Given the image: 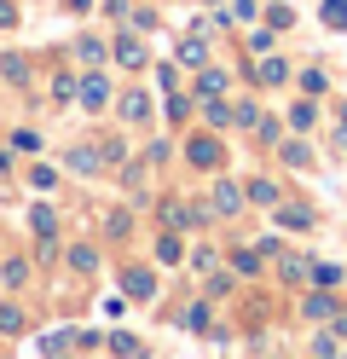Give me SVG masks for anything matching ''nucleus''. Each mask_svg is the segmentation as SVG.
<instances>
[{
  "label": "nucleus",
  "instance_id": "1",
  "mask_svg": "<svg viewBox=\"0 0 347 359\" xmlns=\"http://www.w3.org/2000/svg\"><path fill=\"white\" fill-rule=\"evenodd\" d=\"M185 156H191V168H220V140L215 133H191V140H185Z\"/></svg>",
  "mask_w": 347,
  "mask_h": 359
},
{
  "label": "nucleus",
  "instance_id": "29",
  "mask_svg": "<svg viewBox=\"0 0 347 359\" xmlns=\"http://www.w3.org/2000/svg\"><path fill=\"white\" fill-rule=\"evenodd\" d=\"M231 266H238V273H249V278H254V273H261V261H254L249 250H238V255H231Z\"/></svg>",
  "mask_w": 347,
  "mask_h": 359
},
{
  "label": "nucleus",
  "instance_id": "7",
  "mask_svg": "<svg viewBox=\"0 0 347 359\" xmlns=\"http://www.w3.org/2000/svg\"><path fill=\"white\" fill-rule=\"evenodd\" d=\"M76 99H81L87 110H104V104H110V81H104V76H87V81H81V93H76Z\"/></svg>",
  "mask_w": 347,
  "mask_h": 359
},
{
  "label": "nucleus",
  "instance_id": "10",
  "mask_svg": "<svg viewBox=\"0 0 347 359\" xmlns=\"http://www.w3.org/2000/svg\"><path fill=\"white\" fill-rule=\"evenodd\" d=\"M23 330H29V319H23V307H0V336H23Z\"/></svg>",
  "mask_w": 347,
  "mask_h": 359
},
{
  "label": "nucleus",
  "instance_id": "4",
  "mask_svg": "<svg viewBox=\"0 0 347 359\" xmlns=\"http://www.w3.org/2000/svg\"><path fill=\"white\" fill-rule=\"evenodd\" d=\"M64 163L76 168V174H99L110 156H104V151H93V145H69V151H64Z\"/></svg>",
  "mask_w": 347,
  "mask_h": 359
},
{
  "label": "nucleus",
  "instance_id": "27",
  "mask_svg": "<svg viewBox=\"0 0 347 359\" xmlns=\"http://www.w3.org/2000/svg\"><path fill=\"white\" fill-rule=\"evenodd\" d=\"M284 76H290V70H284V58H266V64H261V81H266V87H272V81H284Z\"/></svg>",
  "mask_w": 347,
  "mask_h": 359
},
{
  "label": "nucleus",
  "instance_id": "6",
  "mask_svg": "<svg viewBox=\"0 0 347 359\" xmlns=\"http://www.w3.org/2000/svg\"><path fill=\"white\" fill-rule=\"evenodd\" d=\"M122 284H128V302H151L156 296V273H145V266H133Z\"/></svg>",
  "mask_w": 347,
  "mask_h": 359
},
{
  "label": "nucleus",
  "instance_id": "18",
  "mask_svg": "<svg viewBox=\"0 0 347 359\" xmlns=\"http://www.w3.org/2000/svg\"><path fill=\"white\" fill-rule=\"evenodd\" d=\"M29 226H35L41 238H53V232H58V215H53V209L41 203V209H29Z\"/></svg>",
  "mask_w": 347,
  "mask_h": 359
},
{
  "label": "nucleus",
  "instance_id": "31",
  "mask_svg": "<svg viewBox=\"0 0 347 359\" xmlns=\"http://www.w3.org/2000/svg\"><path fill=\"white\" fill-rule=\"evenodd\" d=\"M231 284H238L231 273H215V278H208V296H231Z\"/></svg>",
  "mask_w": 347,
  "mask_h": 359
},
{
  "label": "nucleus",
  "instance_id": "28",
  "mask_svg": "<svg viewBox=\"0 0 347 359\" xmlns=\"http://www.w3.org/2000/svg\"><path fill=\"white\" fill-rule=\"evenodd\" d=\"M156 261H179V238H156Z\"/></svg>",
  "mask_w": 347,
  "mask_h": 359
},
{
  "label": "nucleus",
  "instance_id": "24",
  "mask_svg": "<svg viewBox=\"0 0 347 359\" xmlns=\"http://www.w3.org/2000/svg\"><path fill=\"white\" fill-rule=\"evenodd\" d=\"M76 93H81V81H76V76H58V81H53V99H58V104H69Z\"/></svg>",
  "mask_w": 347,
  "mask_h": 359
},
{
  "label": "nucleus",
  "instance_id": "22",
  "mask_svg": "<svg viewBox=\"0 0 347 359\" xmlns=\"http://www.w3.org/2000/svg\"><path fill=\"white\" fill-rule=\"evenodd\" d=\"M76 53H81L87 64H99V58H104V41H99V35H81V41H76Z\"/></svg>",
  "mask_w": 347,
  "mask_h": 359
},
{
  "label": "nucleus",
  "instance_id": "19",
  "mask_svg": "<svg viewBox=\"0 0 347 359\" xmlns=\"http://www.w3.org/2000/svg\"><path fill=\"white\" fill-rule=\"evenodd\" d=\"M324 24H330V29H347V0H324Z\"/></svg>",
  "mask_w": 347,
  "mask_h": 359
},
{
  "label": "nucleus",
  "instance_id": "23",
  "mask_svg": "<svg viewBox=\"0 0 347 359\" xmlns=\"http://www.w3.org/2000/svg\"><path fill=\"white\" fill-rule=\"evenodd\" d=\"M203 116H208V128H226V122H231V110H226L220 99H203Z\"/></svg>",
  "mask_w": 347,
  "mask_h": 359
},
{
  "label": "nucleus",
  "instance_id": "20",
  "mask_svg": "<svg viewBox=\"0 0 347 359\" xmlns=\"http://www.w3.org/2000/svg\"><path fill=\"white\" fill-rule=\"evenodd\" d=\"M0 76H6V81H18V87H23V81H29V64H23V58H12V53H6V58H0Z\"/></svg>",
  "mask_w": 347,
  "mask_h": 359
},
{
  "label": "nucleus",
  "instance_id": "15",
  "mask_svg": "<svg viewBox=\"0 0 347 359\" xmlns=\"http://www.w3.org/2000/svg\"><path fill=\"white\" fill-rule=\"evenodd\" d=\"M249 203L272 209V203H278V186H272V180H249Z\"/></svg>",
  "mask_w": 347,
  "mask_h": 359
},
{
  "label": "nucleus",
  "instance_id": "9",
  "mask_svg": "<svg viewBox=\"0 0 347 359\" xmlns=\"http://www.w3.org/2000/svg\"><path fill=\"white\" fill-rule=\"evenodd\" d=\"M0 284H6V290H23V284H29V261H0Z\"/></svg>",
  "mask_w": 347,
  "mask_h": 359
},
{
  "label": "nucleus",
  "instance_id": "30",
  "mask_svg": "<svg viewBox=\"0 0 347 359\" xmlns=\"http://www.w3.org/2000/svg\"><path fill=\"white\" fill-rule=\"evenodd\" d=\"M313 278H318V290H336V284H341L336 266H313Z\"/></svg>",
  "mask_w": 347,
  "mask_h": 359
},
{
  "label": "nucleus",
  "instance_id": "11",
  "mask_svg": "<svg viewBox=\"0 0 347 359\" xmlns=\"http://www.w3.org/2000/svg\"><path fill=\"white\" fill-rule=\"evenodd\" d=\"M226 93V70H203L197 76V99H220Z\"/></svg>",
  "mask_w": 347,
  "mask_h": 359
},
{
  "label": "nucleus",
  "instance_id": "36",
  "mask_svg": "<svg viewBox=\"0 0 347 359\" xmlns=\"http://www.w3.org/2000/svg\"><path fill=\"white\" fill-rule=\"evenodd\" d=\"M87 6H93V0H69V12H87Z\"/></svg>",
  "mask_w": 347,
  "mask_h": 359
},
{
  "label": "nucleus",
  "instance_id": "2",
  "mask_svg": "<svg viewBox=\"0 0 347 359\" xmlns=\"http://www.w3.org/2000/svg\"><path fill=\"white\" fill-rule=\"evenodd\" d=\"M110 53H116V64H122V70H145V41H139V29H122Z\"/></svg>",
  "mask_w": 347,
  "mask_h": 359
},
{
  "label": "nucleus",
  "instance_id": "3",
  "mask_svg": "<svg viewBox=\"0 0 347 359\" xmlns=\"http://www.w3.org/2000/svg\"><path fill=\"white\" fill-rule=\"evenodd\" d=\"M272 220H278V226H290V232H307L318 215H313L307 203H272Z\"/></svg>",
  "mask_w": 347,
  "mask_h": 359
},
{
  "label": "nucleus",
  "instance_id": "16",
  "mask_svg": "<svg viewBox=\"0 0 347 359\" xmlns=\"http://www.w3.org/2000/svg\"><path fill=\"white\" fill-rule=\"evenodd\" d=\"M330 290H318V296H307V302H301V313H307V319H330Z\"/></svg>",
  "mask_w": 347,
  "mask_h": 359
},
{
  "label": "nucleus",
  "instance_id": "32",
  "mask_svg": "<svg viewBox=\"0 0 347 359\" xmlns=\"http://www.w3.org/2000/svg\"><path fill=\"white\" fill-rule=\"evenodd\" d=\"M128 226H133V215H128V209H116V215H110V238H122Z\"/></svg>",
  "mask_w": 347,
  "mask_h": 359
},
{
  "label": "nucleus",
  "instance_id": "14",
  "mask_svg": "<svg viewBox=\"0 0 347 359\" xmlns=\"http://www.w3.org/2000/svg\"><path fill=\"white\" fill-rule=\"evenodd\" d=\"M278 156H284L290 168H313V151L301 145V140H290V145H278Z\"/></svg>",
  "mask_w": 347,
  "mask_h": 359
},
{
  "label": "nucleus",
  "instance_id": "12",
  "mask_svg": "<svg viewBox=\"0 0 347 359\" xmlns=\"http://www.w3.org/2000/svg\"><path fill=\"white\" fill-rule=\"evenodd\" d=\"M122 116L128 122H145L151 116V93H122Z\"/></svg>",
  "mask_w": 347,
  "mask_h": 359
},
{
  "label": "nucleus",
  "instance_id": "35",
  "mask_svg": "<svg viewBox=\"0 0 347 359\" xmlns=\"http://www.w3.org/2000/svg\"><path fill=\"white\" fill-rule=\"evenodd\" d=\"M12 18H18V6H12V0H0V29H6Z\"/></svg>",
  "mask_w": 347,
  "mask_h": 359
},
{
  "label": "nucleus",
  "instance_id": "26",
  "mask_svg": "<svg viewBox=\"0 0 347 359\" xmlns=\"http://www.w3.org/2000/svg\"><path fill=\"white\" fill-rule=\"evenodd\" d=\"M12 145H18L23 156H35V151H41V133H29V128H23V133H12Z\"/></svg>",
  "mask_w": 347,
  "mask_h": 359
},
{
  "label": "nucleus",
  "instance_id": "8",
  "mask_svg": "<svg viewBox=\"0 0 347 359\" xmlns=\"http://www.w3.org/2000/svg\"><path fill=\"white\" fill-rule=\"evenodd\" d=\"M278 273H284V284H307V278H313V261H307V255H284Z\"/></svg>",
  "mask_w": 347,
  "mask_h": 359
},
{
  "label": "nucleus",
  "instance_id": "37",
  "mask_svg": "<svg viewBox=\"0 0 347 359\" xmlns=\"http://www.w3.org/2000/svg\"><path fill=\"white\" fill-rule=\"evenodd\" d=\"M336 330H341V336H347V313H336Z\"/></svg>",
  "mask_w": 347,
  "mask_h": 359
},
{
  "label": "nucleus",
  "instance_id": "38",
  "mask_svg": "<svg viewBox=\"0 0 347 359\" xmlns=\"http://www.w3.org/2000/svg\"><path fill=\"white\" fill-rule=\"evenodd\" d=\"M341 122H347V104H341Z\"/></svg>",
  "mask_w": 347,
  "mask_h": 359
},
{
  "label": "nucleus",
  "instance_id": "13",
  "mask_svg": "<svg viewBox=\"0 0 347 359\" xmlns=\"http://www.w3.org/2000/svg\"><path fill=\"white\" fill-rule=\"evenodd\" d=\"M185 330H197V336H208V330H215V313H208V302H197L191 313H185Z\"/></svg>",
  "mask_w": 347,
  "mask_h": 359
},
{
  "label": "nucleus",
  "instance_id": "21",
  "mask_svg": "<svg viewBox=\"0 0 347 359\" xmlns=\"http://www.w3.org/2000/svg\"><path fill=\"white\" fill-rule=\"evenodd\" d=\"M110 353H145V342L128 336V330H110Z\"/></svg>",
  "mask_w": 347,
  "mask_h": 359
},
{
  "label": "nucleus",
  "instance_id": "34",
  "mask_svg": "<svg viewBox=\"0 0 347 359\" xmlns=\"http://www.w3.org/2000/svg\"><path fill=\"white\" fill-rule=\"evenodd\" d=\"M231 18H238V24H249V18H254V0H231Z\"/></svg>",
  "mask_w": 347,
  "mask_h": 359
},
{
  "label": "nucleus",
  "instance_id": "5",
  "mask_svg": "<svg viewBox=\"0 0 347 359\" xmlns=\"http://www.w3.org/2000/svg\"><path fill=\"white\" fill-rule=\"evenodd\" d=\"M208 203H215V215H238V209H243V186L215 180V197H208Z\"/></svg>",
  "mask_w": 347,
  "mask_h": 359
},
{
  "label": "nucleus",
  "instance_id": "33",
  "mask_svg": "<svg viewBox=\"0 0 347 359\" xmlns=\"http://www.w3.org/2000/svg\"><path fill=\"white\" fill-rule=\"evenodd\" d=\"M231 116H238V122H243V128H249V122H261V110H254V99H243V104H238V110H231Z\"/></svg>",
  "mask_w": 347,
  "mask_h": 359
},
{
  "label": "nucleus",
  "instance_id": "39",
  "mask_svg": "<svg viewBox=\"0 0 347 359\" xmlns=\"http://www.w3.org/2000/svg\"><path fill=\"white\" fill-rule=\"evenodd\" d=\"M208 6H215V0H208Z\"/></svg>",
  "mask_w": 347,
  "mask_h": 359
},
{
  "label": "nucleus",
  "instance_id": "25",
  "mask_svg": "<svg viewBox=\"0 0 347 359\" xmlns=\"http://www.w3.org/2000/svg\"><path fill=\"white\" fill-rule=\"evenodd\" d=\"M313 116H318V110H313L307 99H301V104H290V128H313Z\"/></svg>",
  "mask_w": 347,
  "mask_h": 359
},
{
  "label": "nucleus",
  "instance_id": "17",
  "mask_svg": "<svg viewBox=\"0 0 347 359\" xmlns=\"http://www.w3.org/2000/svg\"><path fill=\"white\" fill-rule=\"evenodd\" d=\"M69 266H76V273H93V266H99V250H93V243H76V250H69Z\"/></svg>",
  "mask_w": 347,
  "mask_h": 359
}]
</instances>
